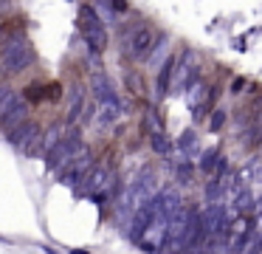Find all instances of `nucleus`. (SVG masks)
Returning a JSON list of instances; mask_svg holds the SVG:
<instances>
[{"label":"nucleus","instance_id":"f257e3e1","mask_svg":"<svg viewBox=\"0 0 262 254\" xmlns=\"http://www.w3.org/2000/svg\"><path fill=\"white\" fill-rule=\"evenodd\" d=\"M31 60H34V51H31V43L26 37H14L0 48V71L9 73V76L23 73L31 65Z\"/></svg>","mask_w":262,"mask_h":254},{"label":"nucleus","instance_id":"f03ea898","mask_svg":"<svg viewBox=\"0 0 262 254\" xmlns=\"http://www.w3.org/2000/svg\"><path fill=\"white\" fill-rule=\"evenodd\" d=\"M79 34L93 54H102V51L107 48V28H104V20L99 17V11L91 9V6H79Z\"/></svg>","mask_w":262,"mask_h":254},{"label":"nucleus","instance_id":"7ed1b4c3","mask_svg":"<svg viewBox=\"0 0 262 254\" xmlns=\"http://www.w3.org/2000/svg\"><path fill=\"white\" fill-rule=\"evenodd\" d=\"M152 45H155V31L149 26H144V23L133 26L130 31L124 34V54L130 56L133 62L147 60L149 51H152Z\"/></svg>","mask_w":262,"mask_h":254},{"label":"nucleus","instance_id":"20e7f679","mask_svg":"<svg viewBox=\"0 0 262 254\" xmlns=\"http://www.w3.org/2000/svg\"><path fill=\"white\" fill-rule=\"evenodd\" d=\"M200 76V56L192 48L181 51V56H175V68H172V88L186 90L189 85H194Z\"/></svg>","mask_w":262,"mask_h":254},{"label":"nucleus","instance_id":"39448f33","mask_svg":"<svg viewBox=\"0 0 262 254\" xmlns=\"http://www.w3.org/2000/svg\"><path fill=\"white\" fill-rule=\"evenodd\" d=\"M79 150H82L79 130H68V133H65V139L59 141L51 152H48V169H57V172H59V169H65L76 158V152H79Z\"/></svg>","mask_w":262,"mask_h":254},{"label":"nucleus","instance_id":"423d86ee","mask_svg":"<svg viewBox=\"0 0 262 254\" xmlns=\"http://www.w3.org/2000/svg\"><path fill=\"white\" fill-rule=\"evenodd\" d=\"M40 133H42V130L37 127L34 122H23L20 127L9 130L6 139L12 141L14 147H20L23 152H31V150H40Z\"/></svg>","mask_w":262,"mask_h":254},{"label":"nucleus","instance_id":"0eeeda50","mask_svg":"<svg viewBox=\"0 0 262 254\" xmlns=\"http://www.w3.org/2000/svg\"><path fill=\"white\" fill-rule=\"evenodd\" d=\"M91 167H93V152L88 150V147H82V150L76 152V158L71 161L68 172H65V184H82V178L91 172Z\"/></svg>","mask_w":262,"mask_h":254},{"label":"nucleus","instance_id":"6e6552de","mask_svg":"<svg viewBox=\"0 0 262 254\" xmlns=\"http://www.w3.org/2000/svg\"><path fill=\"white\" fill-rule=\"evenodd\" d=\"M29 113H31L29 102H26V99H17V102H14V105L9 107L6 113H3V116H0V127H3V130L9 133V130L20 127L23 122H29Z\"/></svg>","mask_w":262,"mask_h":254},{"label":"nucleus","instance_id":"1a4fd4ad","mask_svg":"<svg viewBox=\"0 0 262 254\" xmlns=\"http://www.w3.org/2000/svg\"><path fill=\"white\" fill-rule=\"evenodd\" d=\"M121 119V102H96V119L99 127H110L113 122Z\"/></svg>","mask_w":262,"mask_h":254},{"label":"nucleus","instance_id":"9d476101","mask_svg":"<svg viewBox=\"0 0 262 254\" xmlns=\"http://www.w3.org/2000/svg\"><path fill=\"white\" fill-rule=\"evenodd\" d=\"M93 96H96V102H119V93H116L113 82L107 79V73H93Z\"/></svg>","mask_w":262,"mask_h":254},{"label":"nucleus","instance_id":"9b49d317","mask_svg":"<svg viewBox=\"0 0 262 254\" xmlns=\"http://www.w3.org/2000/svg\"><path fill=\"white\" fill-rule=\"evenodd\" d=\"M254 203H256V198H254V192L248 189V186H243V189L234 195V206L228 209V218H237V214H248V212H254Z\"/></svg>","mask_w":262,"mask_h":254},{"label":"nucleus","instance_id":"f8f14e48","mask_svg":"<svg viewBox=\"0 0 262 254\" xmlns=\"http://www.w3.org/2000/svg\"><path fill=\"white\" fill-rule=\"evenodd\" d=\"M172 68H175V56H166L164 62L158 65V76H155V93L166 96L172 88Z\"/></svg>","mask_w":262,"mask_h":254},{"label":"nucleus","instance_id":"ddd939ff","mask_svg":"<svg viewBox=\"0 0 262 254\" xmlns=\"http://www.w3.org/2000/svg\"><path fill=\"white\" fill-rule=\"evenodd\" d=\"M65 133H68V130H65V124H51L46 133H40V152H42V155H48V152H51L54 147L65 139Z\"/></svg>","mask_w":262,"mask_h":254},{"label":"nucleus","instance_id":"4468645a","mask_svg":"<svg viewBox=\"0 0 262 254\" xmlns=\"http://www.w3.org/2000/svg\"><path fill=\"white\" fill-rule=\"evenodd\" d=\"M166 56H169V37L161 34V37H155V45H152V51H149V56L144 62H147L149 68H158Z\"/></svg>","mask_w":262,"mask_h":254},{"label":"nucleus","instance_id":"2eb2a0df","mask_svg":"<svg viewBox=\"0 0 262 254\" xmlns=\"http://www.w3.org/2000/svg\"><path fill=\"white\" fill-rule=\"evenodd\" d=\"M239 178H243L245 184H262V155L251 158V161L239 169Z\"/></svg>","mask_w":262,"mask_h":254},{"label":"nucleus","instance_id":"dca6fc26","mask_svg":"<svg viewBox=\"0 0 262 254\" xmlns=\"http://www.w3.org/2000/svg\"><path fill=\"white\" fill-rule=\"evenodd\" d=\"M220 155L223 152L220 150H203L200 152V172H206V175H214V169H217V161H220Z\"/></svg>","mask_w":262,"mask_h":254},{"label":"nucleus","instance_id":"f3484780","mask_svg":"<svg viewBox=\"0 0 262 254\" xmlns=\"http://www.w3.org/2000/svg\"><path fill=\"white\" fill-rule=\"evenodd\" d=\"M82 110H85V93H82V88H74L71 105H68V122H76L82 116Z\"/></svg>","mask_w":262,"mask_h":254},{"label":"nucleus","instance_id":"a211bd4d","mask_svg":"<svg viewBox=\"0 0 262 254\" xmlns=\"http://www.w3.org/2000/svg\"><path fill=\"white\" fill-rule=\"evenodd\" d=\"M226 198V189H223V181L220 178H211L206 184V203H223Z\"/></svg>","mask_w":262,"mask_h":254},{"label":"nucleus","instance_id":"6ab92c4d","mask_svg":"<svg viewBox=\"0 0 262 254\" xmlns=\"http://www.w3.org/2000/svg\"><path fill=\"white\" fill-rule=\"evenodd\" d=\"M178 150L181 152H186V155H198L200 152V147H198V135L192 133V130H186V133L178 139Z\"/></svg>","mask_w":262,"mask_h":254},{"label":"nucleus","instance_id":"aec40b11","mask_svg":"<svg viewBox=\"0 0 262 254\" xmlns=\"http://www.w3.org/2000/svg\"><path fill=\"white\" fill-rule=\"evenodd\" d=\"M149 144H152V150L158 152V155H169V152H172V144H169V139H166L164 130H158V133H149Z\"/></svg>","mask_w":262,"mask_h":254},{"label":"nucleus","instance_id":"412c9836","mask_svg":"<svg viewBox=\"0 0 262 254\" xmlns=\"http://www.w3.org/2000/svg\"><path fill=\"white\" fill-rule=\"evenodd\" d=\"M192 175H194V169H192V164H189L186 158L175 164V178H178V184H192Z\"/></svg>","mask_w":262,"mask_h":254},{"label":"nucleus","instance_id":"4be33fe9","mask_svg":"<svg viewBox=\"0 0 262 254\" xmlns=\"http://www.w3.org/2000/svg\"><path fill=\"white\" fill-rule=\"evenodd\" d=\"M243 144H245V147H256V144H262V124H256V122H254L248 130H245Z\"/></svg>","mask_w":262,"mask_h":254},{"label":"nucleus","instance_id":"5701e85b","mask_svg":"<svg viewBox=\"0 0 262 254\" xmlns=\"http://www.w3.org/2000/svg\"><path fill=\"white\" fill-rule=\"evenodd\" d=\"M226 119H228V113L223 110V107H217V110L211 113V119H209V130H211V133H217V130H223V124H226Z\"/></svg>","mask_w":262,"mask_h":254},{"label":"nucleus","instance_id":"b1692460","mask_svg":"<svg viewBox=\"0 0 262 254\" xmlns=\"http://www.w3.org/2000/svg\"><path fill=\"white\" fill-rule=\"evenodd\" d=\"M17 99H20V93H17V90L9 88L6 93H3V99H0V116H3V113H6V110H9V107H12Z\"/></svg>","mask_w":262,"mask_h":254},{"label":"nucleus","instance_id":"393cba45","mask_svg":"<svg viewBox=\"0 0 262 254\" xmlns=\"http://www.w3.org/2000/svg\"><path fill=\"white\" fill-rule=\"evenodd\" d=\"M245 85H248L245 79H234V82H231V93H243V88H245Z\"/></svg>","mask_w":262,"mask_h":254},{"label":"nucleus","instance_id":"a878e982","mask_svg":"<svg viewBox=\"0 0 262 254\" xmlns=\"http://www.w3.org/2000/svg\"><path fill=\"white\" fill-rule=\"evenodd\" d=\"M6 90H9L6 85H0V99H3V93H6Z\"/></svg>","mask_w":262,"mask_h":254},{"label":"nucleus","instance_id":"bb28decb","mask_svg":"<svg viewBox=\"0 0 262 254\" xmlns=\"http://www.w3.org/2000/svg\"><path fill=\"white\" fill-rule=\"evenodd\" d=\"M0 3H9V0H0Z\"/></svg>","mask_w":262,"mask_h":254}]
</instances>
